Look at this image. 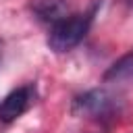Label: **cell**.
Segmentation results:
<instances>
[{"label":"cell","instance_id":"cell-1","mask_svg":"<svg viewBox=\"0 0 133 133\" xmlns=\"http://www.w3.org/2000/svg\"><path fill=\"white\" fill-rule=\"evenodd\" d=\"M94 12H96V8H91L87 12H79V15H69L60 23L52 25L50 35H48L50 50H54V52H69L75 46H79L81 39L87 35L89 27H91Z\"/></svg>","mask_w":133,"mask_h":133},{"label":"cell","instance_id":"cell-2","mask_svg":"<svg viewBox=\"0 0 133 133\" xmlns=\"http://www.w3.org/2000/svg\"><path fill=\"white\" fill-rule=\"evenodd\" d=\"M121 100L106 89H89L73 100L71 112L81 118H108L118 112Z\"/></svg>","mask_w":133,"mask_h":133},{"label":"cell","instance_id":"cell-5","mask_svg":"<svg viewBox=\"0 0 133 133\" xmlns=\"http://www.w3.org/2000/svg\"><path fill=\"white\" fill-rule=\"evenodd\" d=\"M104 81L108 83H131L133 81V50L125 56H121L106 73Z\"/></svg>","mask_w":133,"mask_h":133},{"label":"cell","instance_id":"cell-6","mask_svg":"<svg viewBox=\"0 0 133 133\" xmlns=\"http://www.w3.org/2000/svg\"><path fill=\"white\" fill-rule=\"evenodd\" d=\"M2 54H4V44H2V39H0V62H2Z\"/></svg>","mask_w":133,"mask_h":133},{"label":"cell","instance_id":"cell-3","mask_svg":"<svg viewBox=\"0 0 133 133\" xmlns=\"http://www.w3.org/2000/svg\"><path fill=\"white\" fill-rule=\"evenodd\" d=\"M35 102V89L33 85H21L12 89L2 102H0V123H12L21 114H25L31 104Z\"/></svg>","mask_w":133,"mask_h":133},{"label":"cell","instance_id":"cell-4","mask_svg":"<svg viewBox=\"0 0 133 133\" xmlns=\"http://www.w3.org/2000/svg\"><path fill=\"white\" fill-rule=\"evenodd\" d=\"M31 10H33V15L42 23L56 25L62 19H66V15H69V2L66 0H35L31 4Z\"/></svg>","mask_w":133,"mask_h":133}]
</instances>
